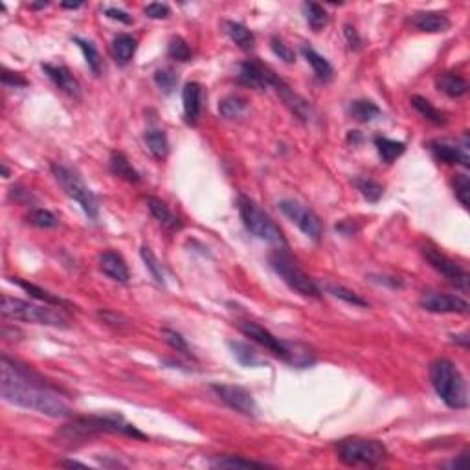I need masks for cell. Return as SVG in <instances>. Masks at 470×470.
Wrapping results in <instances>:
<instances>
[{"label": "cell", "mask_w": 470, "mask_h": 470, "mask_svg": "<svg viewBox=\"0 0 470 470\" xmlns=\"http://www.w3.org/2000/svg\"><path fill=\"white\" fill-rule=\"evenodd\" d=\"M2 399L11 405L39 411L48 417H68L70 406L61 399L50 384H46L37 373L28 366L2 356V380H0Z\"/></svg>", "instance_id": "obj_1"}, {"label": "cell", "mask_w": 470, "mask_h": 470, "mask_svg": "<svg viewBox=\"0 0 470 470\" xmlns=\"http://www.w3.org/2000/svg\"><path fill=\"white\" fill-rule=\"evenodd\" d=\"M99 433H125L132 438L145 439L142 432H138L136 428L123 421L120 416H90V417H79L74 419L70 425H65L61 428L59 436L65 441L70 443H83L87 439H92Z\"/></svg>", "instance_id": "obj_2"}, {"label": "cell", "mask_w": 470, "mask_h": 470, "mask_svg": "<svg viewBox=\"0 0 470 470\" xmlns=\"http://www.w3.org/2000/svg\"><path fill=\"white\" fill-rule=\"evenodd\" d=\"M430 382L445 405L454 410H465L469 406V388L454 362L438 358L430 364Z\"/></svg>", "instance_id": "obj_3"}, {"label": "cell", "mask_w": 470, "mask_h": 470, "mask_svg": "<svg viewBox=\"0 0 470 470\" xmlns=\"http://www.w3.org/2000/svg\"><path fill=\"white\" fill-rule=\"evenodd\" d=\"M239 329L248 336L250 340L263 345L265 349H268L274 356H278L281 360H285L290 366L296 367H309L314 364V356L305 345L292 344L287 340H279L278 336H274L268 329L261 327L256 322H241Z\"/></svg>", "instance_id": "obj_4"}, {"label": "cell", "mask_w": 470, "mask_h": 470, "mask_svg": "<svg viewBox=\"0 0 470 470\" xmlns=\"http://www.w3.org/2000/svg\"><path fill=\"white\" fill-rule=\"evenodd\" d=\"M0 311L6 318L11 320H19V322L28 323H39V325H50V327H68V320H66L59 311L50 309L48 305H35L30 301L19 300V298H11V296H2V305Z\"/></svg>", "instance_id": "obj_5"}, {"label": "cell", "mask_w": 470, "mask_h": 470, "mask_svg": "<svg viewBox=\"0 0 470 470\" xmlns=\"http://www.w3.org/2000/svg\"><path fill=\"white\" fill-rule=\"evenodd\" d=\"M340 461L349 467H377L388 460V449L377 439L347 438L336 443Z\"/></svg>", "instance_id": "obj_6"}, {"label": "cell", "mask_w": 470, "mask_h": 470, "mask_svg": "<svg viewBox=\"0 0 470 470\" xmlns=\"http://www.w3.org/2000/svg\"><path fill=\"white\" fill-rule=\"evenodd\" d=\"M237 206H239L241 221H243L245 228L252 235H256L257 239L267 241L270 245H276L278 248H285L287 246V239H285L281 228L252 198L241 195Z\"/></svg>", "instance_id": "obj_7"}, {"label": "cell", "mask_w": 470, "mask_h": 470, "mask_svg": "<svg viewBox=\"0 0 470 470\" xmlns=\"http://www.w3.org/2000/svg\"><path fill=\"white\" fill-rule=\"evenodd\" d=\"M268 263L274 268V272L289 285L290 289L296 290L298 294L305 298H318L320 296V287L314 283V279L301 270L290 257V254L285 248H278L268 256Z\"/></svg>", "instance_id": "obj_8"}, {"label": "cell", "mask_w": 470, "mask_h": 470, "mask_svg": "<svg viewBox=\"0 0 470 470\" xmlns=\"http://www.w3.org/2000/svg\"><path fill=\"white\" fill-rule=\"evenodd\" d=\"M52 173H54L55 181L59 182V186L63 187V192L72 201H76L90 219H98V198L90 192V187L83 182L81 176L65 164H52Z\"/></svg>", "instance_id": "obj_9"}, {"label": "cell", "mask_w": 470, "mask_h": 470, "mask_svg": "<svg viewBox=\"0 0 470 470\" xmlns=\"http://www.w3.org/2000/svg\"><path fill=\"white\" fill-rule=\"evenodd\" d=\"M279 210L281 214L290 221L294 223L298 228H300L303 234L312 241H320L323 237V225L320 217H318L311 208H307L305 204L298 203V201H292V198H283L279 201Z\"/></svg>", "instance_id": "obj_10"}, {"label": "cell", "mask_w": 470, "mask_h": 470, "mask_svg": "<svg viewBox=\"0 0 470 470\" xmlns=\"http://www.w3.org/2000/svg\"><path fill=\"white\" fill-rule=\"evenodd\" d=\"M422 256H425V259L430 263V267H432L433 270H438L439 274H443L450 283L456 285L458 289L465 290V292L469 290L470 276L465 268L461 267L460 263H456L454 259H450V257H447L445 254H441L438 248H432V246H425V248H422Z\"/></svg>", "instance_id": "obj_11"}, {"label": "cell", "mask_w": 470, "mask_h": 470, "mask_svg": "<svg viewBox=\"0 0 470 470\" xmlns=\"http://www.w3.org/2000/svg\"><path fill=\"white\" fill-rule=\"evenodd\" d=\"M212 391L219 397L225 405H228L232 410L239 411L243 416L256 417L257 416V405L250 391H246L241 386L234 384H212Z\"/></svg>", "instance_id": "obj_12"}, {"label": "cell", "mask_w": 470, "mask_h": 470, "mask_svg": "<svg viewBox=\"0 0 470 470\" xmlns=\"http://www.w3.org/2000/svg\"><path fill=\"white\" fill-rule=\"evenodd\" d=\"M469 134H463V140L461 143H456L452 140H432L430 142V151L433 153V156L445 164H461L463 167H469L470 165V156H469Z\"/></svg>", "instance_id": "obj_13"}, {"label": "cell", "mask_w": 470, "mask_h": 470, "mask_svg": "<svg viewBox=\"0 0 470 470\" xmlns=\"http://www.w3.org/2000/svg\"><path fill=\"white\" fill-rule=\"evenodd\" d=\"M419 305L428 312L436 314H467L469 312V301L460 296L441 294V292H427L421 296Z\"/></svg>", "instance_id": "obj_14"}, {"label": "cell", "mask_w": 470, "mask_h": 470, "mask_svg": "<svg viewBox=\"0 0 470 470\" xmlns=\"http://www.w3.org/2000/svg\"><path fill=\"white\" fill-rule=\"evenodd\" d=\"M237 77H239V83H243V85L250 88H257V90H265L268 87L276 88V85L281 81L272 70H268L267 66H263L257 61H245V63H241L239 76Z\"/></svg>", "instance_id": "obj_15"}, {"label": "cell", "mask_w": 470, "mask_h": 470, "mask_svg": "<svg viewBox=\"0 0 470 470\" xmlns=\"http://www.w3.org/2000/svg\"><path fill=\"white\" fill-rule=\"evenodd\" d=\"M43 70L52 79L55 87L61 88L63 92H66L72 98H81V85H79V81H77L74 74L66 66L46 63V65H43Z\"/></svg>", "instance_id": "obj_16"}, {"label": "cell", "mask_w": 470, "mask_h": 470, "mask_svg": "<svg viewBox=\"0 0 470 470\" xmlns=\"http://www.w3.org/2000/svg\"><path fill=\"white\" fill-rule=\"evenodd\" d=\"M276 90H278V94L281 96V99H283V103L287 105L301 121H312V118H314V109H312V105L309 103L307 99L301 98L300 94H296L294 90H290V87L285 81H279L278 85H276Z\"/></svg>", "instance_id": "obj_17"}, {"label": "cell", "mask_w": 470, "mask_h": 470, "mask_svg": "<svg viewBox=\"0 0 470 470\" xmlns=\"http://www.w3.org/2000/svg\"><path fill=\"white\" fill-rule=\"evenodd\" d=\"M99 268L107 278L118 281V283H127L129 276H131L125 259L114 250H107L99 256Z\"/></svg>", "instance_id": "obj_18"}, {"label": "cell", "mask_w": 470, "mask_h": 470, "mask_svg": "<svg viewBox=\"0 0 470 470\" xmlns=\"http://www.w3.org/2000/svg\"><path fill=\"white\" fill-rule=\"evenodd\" d=\"M411 24L425 33H441L449 32L452 22L447 17V13H438V11H427V13H417L411 19Z\"/></svg>", "instance_id": "obj_19"}, {"label": "cell", "mask_w": 470, "mask_h": 470, "mask_svg": "<svg viewBox=\"0 0 470 470\" xmlns=\"http://www.w3.org/2000/svg\"><path fill=\"white\" fill-rule=\"evenodd\" d=\"M182 105L187 123H195L203 107V87L198 83H186V87L182 88Z\"/></svg>", "instance_id": "obj_20"}, {"label": "cell", "mask_w": 470, "mask_h": 470, "mask_svg": "<svg viewBox=\"0 0 470 470\" xmlns=\"http://www.w3.org/2000/svg\"><path fill=\"white\" fill-rule=\"evenodd\" d=\"M147 208H149V212H151V215H153L154 219L159 221L160 225L164 226V228H167V230H171V232L181 230V226H182L181 219H178V217H176L170 208H167V204L162 203L160 198L149 197Z\"/></svg>", "instance_id": "obj_21"}, {"label": "cell", "mask_w": 470, "mask_h": 470, "mask_svg": "<svg viewBox=\"0 0 470 470\" xmlns=\"http://www.w3.org/2000/svg\"><path fill=\"white\" fill-rule=\"evenodd\" d=\"M438 88L449 98H463L469 92V83L454 72H445L436 81Z\"/></svg>", "instance_id": "obj_22"}, {"label": "cell", "mask_w": 470, "mask_h": 470, "mask_svg": "<svg viewBox=\"0 0 470 470\" xmlns=\"http://www.w3.org/2000/svg\"><path fill=\"white\" fill-rule=\"evenodd\" d=\"M136 52V39L129 33H118L112 39V55L118 65H127Z\"/></svg>", "instance_id": "obj_23"}, {"label": "cell", "mask_w": 470, "mask_h": 470, "mask_svg": "<svg viewBox=\"0 0 470 470\" xmlns=\"http://www.w3.org/2000/svg\"><path fill=\"white\" fill-rule=\"evenodd\" d=\"M11 283H15L17 287H21L22 290H26L28 294L32 296V298H35V300L44 301L46 305L72 307L68 301L63 300V298H59V296H54L52 292H48V290L41 289V287H37V285L28 283V281H24V279H21V278H11Z\"/></svg>", "instance_id": "obj_24"}, {"label": "cell", "mask_w": 470, "mask_h": 470, "mask_svg": "<svg viewBox=\"0 0 470 470\" xmlns=\"http://www.w3.org/2000/svg\"><path fill=\"white\" fill-rule=\"evenodd\" d=\"M301 55L312 66V70H314V74H316L320 81H329L333 77V66H331V63L323 55L318 54L316 50L305 44V46H301Z\"/></svg>", "instance_id": "obj_25"}, {"label": "cell", "mask_w": 470, "mask_h": 470, "mask_svg": "<svg viewBox=\"0 0 470 470\" xmlns=\"http://www.w3.org/2000/svg\"><path fill=\"white\" fill-rule=\"evenodd\" d=\"M214 469H267V463L263 461H254L243 456H217L210 461Z\"/></svg>", "instance_id": "obj_26"}, {"label": "cell", "mask_w": 470, "mask_h": 470, "mask_svg": "<svg viewBox=\"0 0 470 470\" xmlns=\"http://www.w3.org/2000/svg\"><path fill=\"white\" fill-rule=\"evenodd\" d=\"M110 171L114 173L116 176H120L123 181L131 182V184H136L140 182V173H138L134 167L131 165V162L127 160V156L123 153H112L109 160Z\"/></svg>", "instance_id": "obj_27"}, {"label": "cell", "mask_w": 470, "mask_h": 470, "mask_svg": "<svg viewBox=\"0 0 470 470\" xmlns=\"http://www.w3.org/2000/svg\"><path fill=\"white\" fill-rule=\"evenodd\" d=\"M225 32L226 35L234 41L239 48L243 50H252L254 48V43H256V39H254V33L248 30L246 26H243V24H239V22L235 21H225Z\"/></svg>", "instance_id": "obj_28"}, {"label": "cell", "mask_w": 470, "mask_h": 470, "mask_svg": "<svg viewBox=\"0 0 470 470\" xmlns=\"http://www.w3.org/2000/svg\"><path fill=\"white\" fill-rule=\"evenodd\" d=\"M228 347H230L232 355L235 356V360L243 364L246 367H256V366H263L265 364V358L259 356V353L252 349L248 344H243V342H228Z\"/></svg>", "instance_id": "obj_29"}, {"label": "cell", "mask_w": 470, "mask_h": 470, "mask_svg": "<svg viewBox=\"0 0 470 470\" xmlns=\"http://www.w3.org/2000/svg\"><path fill=\"white\" fill-rule=\"evenodd\" d=\"M143 140H145V145L151 151L156 160H162L167 156V151H170V142H167V136H165L164 131L160 129H149L143 134Z\"/></svg>", "instance_id": "obj_30"}, {"label": "cell", "mask_w": 470, "mask_h": 470, "mask_svg": "<svg viewBox=\"0 0 470 470\" xmlns=\"http://www.w3.org/2000/svg\"><path fill=\"white\" fill-rule=\"evenodd\" d=\"M410 103L413 105V109H416L425 120L432 121L433 125H443V123H447V114H445L443 110L436 109L427 98H422V96H411Z\"/></svg>", "instance_id": "obj_31"}, {"label": "cell", "mask_w": 470, "mask_h": 470, "mask_svg": "<svg viewBox=\"0 0 470 470\" xmlns=\"http://www.w3.org/2000/svg\"><path fill=\"white\" fill-rule=\"evenodd\" d=\"M375 147H377L380 159L386 164H391L395 159H399L400 154L406 151V145L402 142H397V140H389V138L377 136L375 138Z\"/></svg>", "instance_id": "obj_32"}, {"label": "cell", "mask_w": 470, "mask_h": 470, "mask_svg": "<svg viewBox=\"0 0 470 470\" xmlns=\"http://www.w3.org/2000/svg\"><path fill=\"white\" fill-rule=\"evenodd\" d=\"M301 10H303L305 21L314 32H320L329 24V15L327 11L323 10V6L316 4V2H305L301 6Z\"/></svg>", "instance_id": "obj_33"}, {"label": "cell", "mask_w": 470, "mask_h": 470, "mask_svg": "<svg viewBox=\"0 0 470 470\" xmlns=\"http://www.w3.org/2000/svg\"><path fill=\"white\" fill-rule=\"evenodd\" d=\"M246 107H248L246 99L243 96H237V94H230V96H226V98H223L219 101V112L226 120L239 118L246 110Z\"/></svg>", "instance_id": "obj_34"}, {"label": "cell", "mask_w": 470, "mask_h": 470, "mask_svg": "<svg viewBox=\"0 0 470 470\" xmlns=\"http://www.w3.org/2000/svg\"><path fill=\"white\" fill-rule=\"evenodd\" d=\"M349 114L353 116L356 121L367 123V121H371L373 118L380 116V109H378L373 101H369V99H355V101H351L349 105Z\"/></svg>", "instance_id": "obj_35"}, {"label": "cell", "mask_w": 470, "mask_h": 470, "mask_svg": "<svg viewBox=\"0 0 470 470\" xmlns=\"http://www.w3.org/2000/svg\"><path fill=\"white\" fill-rule=\"evenodd\" d=\"M353 186L362 193V197L367 198L369 203H377L378 198L382 197L384 187L375 182L373 178H367V176H358L353 181Z\"/></svg>", "instance_id": "obj_36"}, {"label": "cell", "mask_w": 470, "mask_h": 470, "mask_svg": "<svg viewBox=\"0 0 470 470\" xmlns=\"http://www.w3.org/2000/svg\"><path fill=\"white\" fill-rule=\"evenodd\" d=\"M325 290H327L331 296H334V298H338V300L345 301V303H349V305L369 307V303H367V301L364 300L360 294H356V292H353V290L345 289V287H342V285L327 283L325 285Z\"/></svg>", "instance_id": "obj_37"}, {"label": "cell", "mask_w": 470, "mask_h": 470, "mask_svg": "<svg viewBox=\"0 0 470 470\" xmlns=\"http://www.w3.org/2000/svg\"><path fill=\"white\" fill-rule=\"evenodd\" d=\"M26 221L30 223V225L37 226V228H57V226H59V219H57V215H54L52 212L43 210V208L32 210V212L28 214Z\"/></svg>", "instance_id": "obj_38"}, {"label": "cell", "mask_w": 470, "mask_h": 470, "mask_svg": "<svg viewBox=\"0 0 470 470\" xmlns=\"http://www.w3.org/2000/svg\"><path fill=\"white\" fill-rule=\"evenodd\" d=\"M74 43L81 48L88 68H90L94 74H99V68H101V59H99V54H98V50H96V46H94L90 41H85V39H81V37H74Z\"/></svg>", "instance_id": "obj_39"}, {"label": "cell", "mask_w": 470, "mask_h": 470, "mask_svg": "<svg viewBox=\"0 0 470 470\" xmlns=\"http://www.w3.org/2000/svg\"><path fill=\"white\" fill-rule=\"evenodd\" d=\"M140 256H142L145 267L149 268V272L153 274V278L156 279L160 285H164V270H162V265H160L159 257L153 254V250H151L149 246H142Z\"/></svg>", "instance_id": "obj_40"}, {"label": "cell", "mask_w": 470, "mask_h": 470, "mask_svg": "<svg viewBox=\"0 0 470 470\" xmlns=\"http://www.w3.org/2000/svg\"><path fill=\"white\" fill-rule=\"evenodd\" d=\"M167 54H170V57H173L175 61H182V63L192 59V50H190L186 41L181 37L171 39L170 46H167Z\"/></svg>", "instance_id": "obj_41"}, {"label": "cell", "mask_w": 470, "mask_h": 470, "mask_svg": "<svg viewBox=\"0 0 470 470\" xmlns=\"http://www.w3.org/2000/svg\"><path fill=\"white\" fill-rule=\"evenodd\" d=\"M162 336L167 344L176 351V353H184V355H192L190 353V345H187L186 338L181 333H176L173 329H162Z\"/></svg>", "instance_id": "obj_42"}, {"label": "cell", "mask_w": 470, "mask_h": 470, "mask_svg": "<svg viewBox=\"0 0 470 470\" xmlns=\"http://www.w3.org/2000/svg\"><path fill=\"white\" fill-rule=\"evenodd\" d=\"M176 74L171 68H162V70L154 72V83L159 85L160 90H164L165 94H170L173 88L176 87Z\"/></svg>", "instance_id": "obj_43"}, {"label": "cell", "mask_w": 470, "mask_h": 470, "mask_svg": "<svg viewBox=\"0 0 470 470\" xmlns=\"http://www.w3.org/2000/svg\"><path fill=\"white\" fill-rule=\"evenodd\" d=\"M454 193L456 198L460 201L463 208H469V197H470V181L467 175H456L454 176Z\"/></svg>", "instance_id": "obj_44"}, {"label": "cell", "mask_w": 470, "mask_h": 470, "mask_svg": "<svg viewBox=\"0 0 470 470\" xmlns=\"http://www.w3.org/2000/svg\"><path fill=\"white\" fill-rule=\"evenodd\" d=\"M270 46H272L274 54L278 55L279 59H283L285 63H294V61H296L294 50L290 48L289 44H285L283 39L272 37V39H270Z\"/></svg>", "instance_id": "obj_45"}, {"label": "cell", "mask_w": 470, "mask_h": 470, "mask_svg": "<svg viewBox=\"0 0 470 470\" xmlns=\"http://www.w3.org/2000/svg\"><path fill=\"white\" fill-rule=\"evenodd\" d=\"M170 13V8L165 4H160V2H153V4L145 6V15L151 17V19H167Z\"/></svg>", "instance_id": "obj_46"}, {"label": "cell", "mask_w": 470, "mask_h": 470, "mask_svg": "<svg viewBox=\"0 0 470 470\" xmlns=\"http://www.w3.org/2000/svg\"><path fill=\"white\" fill-rule=\"evenodd\" d=\"M2 83L10 85V87H26L28 81L19 74V72H10L8 68L2 70Z\"/></svg>", "instance_id": "obj_47"}, {"label": "cell", "mask_w": 470, "mask_h": 470, "mask_svg": "<svg viewBox=\"0 0 470 470\" xmlns=\"http://www.w3.org/2000/svg\"><path fill=\"white\" fill-rule=\"evenodd\" d=\"M344 33H345V39H347V44H349L351 50L360 48L362 39H360V35H358V32H356L355 26H351V24H345Z\"/></svg>", "instance_id": "obj_48"}, {"label": "cell", "mask_w": 470, "mask_h": 470, "mask_svg": "<svg viewBox=\"0 0 470 470\" xmlns=\"http://www.w3.org/2000/svg\"><path fill=\"white\" fill-rule=\"evenodd\" d=\"M105 15L109 17V19H114V21H120V22H125V24H131V15L127 13V11L123 10H118V8H107L105 10Z\"/></svg>", "instance_id": "obj_49"}, {"label": "cell", "mask_w": 470, "mask_h": 470, "mask_svg": "<svg viewBox=\"0 0 470 470\" xmlns=\"http://www.w3.org/2000/svg\"><path fill=\"white\" fill-rule=\"evenodd\" d=\"M465 461H467V452H463V454H460L458 458H454L452 461H449L447 463V469H454V470H460V469H463L465 467Z\"/></svg>", "instance_id": "obj_50"}, {"label": "cell", "mask_w": 470, "mask_h": 470, "mask_svg": "<svg viewBox=\"0 0 470 470\" xmlns=\"http://www.w3.org/2000/svg\"><path fill=\"white\" fill-rule=\"evenodd\" d=\"M454 338V342H460L463 347H469V334H456V336H452Z\"/></svg>", "instance_id": "obj_51"}, {"label": "cell", "mask_w": 470, "mask_h": 470, "mask_svg": "<svg viewBox=\"0 0 470 470\" xmlns=\"http://www.w3.org/2000/svg\"><path fill=\"white\" fill-rule=\"evenodd\" d=\"M59 465H65V467H87L85 463H79V461H63V463H59Z\"/></svg>", "instance_id": "obj_52"}, {"label": "cell", "mask_w": 470, "mask_h": 470, "mask_svg": "<svg viewBox=\"0 0 470 470\" xmlns=\"http://www.w3.org/2000/svg\"><path fill=\"white\" fill-rule=\"evenodd\" d=\"M61 6H63V8H70V10H76V8H79V6H81V2H79V4H61Z\"/></svg>", "instance_id": "obj_53"}]
</instances>
